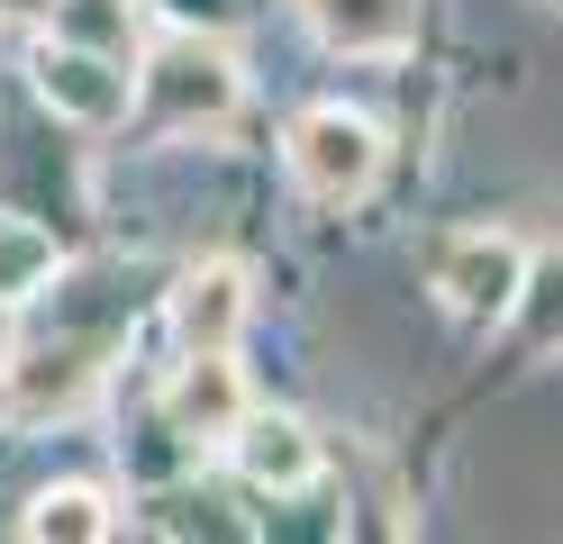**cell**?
Masks as SVG:
<instances>
[{"mask_svg": "<svg viewBox=\"0 0 563 544\" xmlns=\"http://www.w3.org/2000/svg\"><path fill=\"white\" fill-rule=\"evenodd\" d=\"M300 19L328 55H355V64H391L418 46V0H300Z\"/></svg>", "mask_w": 563, "mask_h": 544, "instance_id": "9", "label": "cell"}, {"mask_svg": "<svg viewBox=\"0 0 563 544\" xmlns=\"http://www.w3.org/2000/svg\"><path fill=\"white\" fill-rule=\"evenodd\" d=\"M55 273H64V254H55V236L37 227V218H0V309L37 300Z\"/></svg>", "mask_w": 563, "mask_h": 544, "instance_id": "11", "label": "cell"}, {"mask_svg": "<svg viewBox=\"0 0 563 544\" xmlns=\"http://www.w3.org/2000/svg\"><path fill=\"white\" fill-rule=\"evenodd\" d=\"M27 82H37V100L55 109V119H74V127H119L128 109H136V73H128V55H100V46H82V36H46L37 55H27Z\"/></svg>", "mask_w": 563, "mask_h": 544, "instance_id": "4", "label": "cell"}, {"mask_svg": "<svg viewBox=\"0 0 563 544\" xmlns=\"http://www.w3.org/2000/svg\"><path fill=\"white\" fill-rule=\"evenodd\" d=\"M236 100H245V64L228 46V27H164L136 55V119L164 127V136L228 127Z\"/></svg>", "mask_w": 563, "mask_h": 544, "instance_id": "1", "label": "cell"}, {"mask_svg": "<svg viewBox=\"0 0 563 544\" xmlns=\"http://www.w3.org/2000/svg\"><path fill=\"white\" fill-rule=\"evenodd\" d=\"M55 27L100 46V55H136V0H64Z\"/></svg>", "mask_w": 563, "mask_h": 544, "instance_id": "12", "label": "cell"}, {"mask_svg": "<svg viewBox=\"0 0 563 544\" xmlns=\"http://www.w3.org/2000/svg\"><path fill=\"white\" fill-rule=\"evenodd\" d=\"M19 535H37V544H100V535H119V499L100 490V481H55L19 508Z\"/></svg>", "mask_w": 563, "mask_h": 544, "instance_id": "10", "label": "cell"}, {"mask_svg": "<svg viewBox=\"0 0 563 544\" xmlns=\"http://www.w3.org/2000/svg\"><path fill=\"white\" fill-rule=\"evenodd\" d=\"M518 318H527V336H537V345H563V245L527 264V300H518Z\"/></svg>", "mask_w": 563, "mask_h": 544, "instance_id": "13", "label": "cell"}, {"mask_svg": "<svg viewBox=\"0 0 563 544\" xmlns=\"http://www.w3.org/2000/svg\"><path fill=\"white\" fill-rule=\"evenodd\" d=\"M64 10V0H0V19H10V27H37V19H55Z\"/></svg>", "mask_w": 563, "mask_h": 544, "instance_id": "15", "label": "cell"}, {"mask_svg": "<svg viewBox=\"0 0 563 544\" xmlns=\"http://www.w3.org/2000/svg\"><path fill=\"white\" fill-rule=\"evenodd\" d=\"M245 373H236V354H183V373L164 381V426L173 435H191V445H228V435L245 426Z\"/></svg>", "mask_w": 563, "mask_h": 544, "instance_id": "7", "label": "cell"}, {"mask_svg": "<svg viewBox=\"0 0 563 544\" xmlns=\"http://www.w3.org/2000/svg\"><path fill=\"white\" fill-rule=\"evenodd\" d=\"M228 463L245 490H309L319 481V435L291 409H245V426L228 435Z\"/></svg>", "mask_w": 563, "mask_h": 544, "instance_id": "8", "label": "cell"}, {"mask_svg": "<svg viewBox=\"0 0 563 544\" xmlns=\"http://www.w3.org/2000/svg\"><path fill=\"white\" fill-rule=\"evenodd\" d=\"M382 127L364 119V109H345V100H319V109H300L291 136H282V164H291V181L319 209H345V200H364L373 181H382Z\"/></svg>", "mask_w": 563, "mask_h": 544, "instance_id": "2", "label": "cell"}, {"mask_svg": "<svg viewBox=\"0 0 563 544\" xmlns=\"http://www.w3.org/2000/svg\"><path fill=\"white\" fill-rule=\"evenodd\" d=\"M245 318H255V281H245V264H191L183 281H173V336H183V354H236Z\"/></svg>", "mask_w": 563, "mask_h": 544, "instance_id": "6", "label": "cell"}, {"mask_svg": "<svg viewBox=\"0 0 563 544\" xmlns=\"http://www.w3.org/2000/svg\"><path fill=\"white\" fill-rule=\"evenodd\" d=\"M527 254L509 227H454L437 254H428V290L464 318V326H509L518 300H527Z\"/></svg>", "mask_w": 563, "mask_h": 544, "instance_id": "3", "label": "cell"}, {"mask_svg": "<svg viewBox=\"0 0 563 544\" xmlns=\"http://www.w3.org/2000/svg\"><path fill=\"white\" fill-rule=\"evenodd\" d=\"M146 10H164L173 27H236L245 0H146Z\"/></svg>", "mask_w": 563, "mask_h": 544, "instance_id": "14", "label": "cell"}, {"mask_svg": "<svg viewBox=\"0 0 563 544\" xmlns=\"http://www.w3.org/2000/svg\"><path fill=\"white\" fill-rule=\"evenodd\" d=\"M100 390V345L91 336H64V345H27L19 363H0V409L10 426L46 435V426H74Z\"/></svg>", "mask_w": 563, "mask_h": 544, "instance_id": "5", "label": "cell"}]
</instances>
